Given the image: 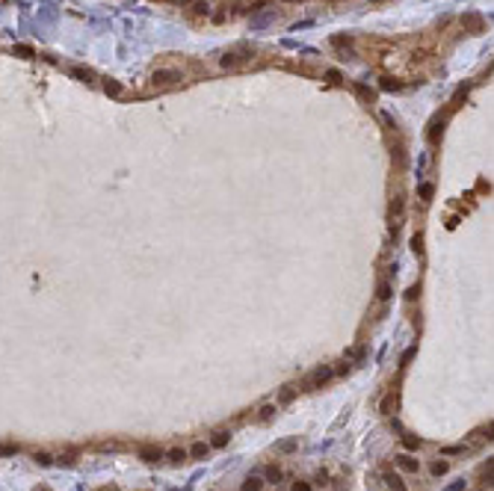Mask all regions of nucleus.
Listing matches in <instances>:
<instances>
[{"label":"nucleus","mask_w":494,"mask_h":491,"mask_svg":"<svg viewBox=\"0 0 494 491\" xmlns=\"http://www.w3.org/2000/svg\"><path fill=\"white\" fill-rule=\"evenodd\" d=\"M352 89H355V95H358V98H364V101H367V104H370V101H373V92H370V89H367V86H364V83H355V86H352Z\"/></svg>","instance_id":"obj_24"},{"label":"nucleus","mask_w":494,"mask_h":491,"mask_svg":"<svg viewBox=\"0 0 494 491\" xmlns=\"http://www.w3.org/2000/svg\"><path fill=\"white\" fill-rule=\"evenodd\" d=\"M323 77H326V80H329L332 86H341V83H343V77H341V71H335V68H329V71H326Z\"/></svg>","instance_id":"obj_25"},{"label":"nucleus","mask_w":494,"mask_h":491,"mask_svg":"<svg viewBox=\"0 0 494 491\" xmlns=\"http://www.w3.org/2000/svg\"><path fill=\"white\" fill-rule=\"evenodd\" d=\"M444 124H447V115H435L432 124H429V142H438V136L444 133Z\"/></svg>","instance_id":"obj_6"},{"label":"nucleus","mask_w":494,"mask_h":491,"mask_svg":"<svg viewBox=\"0 0 494 491\" xmlns=\"http://www.w3.org/2000/svg\"><path fill=\"white\" fill-rule=\"evenodd\" d=\"M0 453H3V456H12V453H18V444H3Z\"/></svg>","instance_id":"obj_34"},{"label":"nucleus","mask_w":494,"mask_h":491,"mask_svg":"<svg viewBox=\"0 0 494 491\" xmlns=\"http://www.w3.org/2000/svg\"><path fill=\"white\" fill-rule=\"evenodd\" d=\"M403 444H406V450H420V438H415V435H403Z\"/></svg>","instance_id":"obj_26"},{"label":"nucleus","mask_w":494,"mask_h":491,"mask_svg":"<svg viewBox=\"0 0 494 491\" xmlns=\"http://www.w3.org/2000/svg\"><path fill=\"white\" fill-rule=\"evenodd\" d=\"M418 195H420V201H432V195H435V184H432V181L420 184V187H418Z\"/></svg>","instance_id":"obj_18"},{"label":"nucleus","mask_w":494,"mask_h":491,"mask_svg":"<svg viewBox=\"0 0 494 491\" xmlns=\"http://www.w3.org/2000/svg\"><path fill=\"white\" fill-rule=\"evenodd\" d=\"M104 491H115V489H104Z\"/></svg>","instance_id":"obj_41"},{"label":"nucleus","mask_w":494,"mask_h":491,"mask_svg":"<svg viewBox=\"0 0 494 491\" xmlns=\"http://www.w3.org/2000/svg\"><path fill=\"white\" fill-rule=\"evenodd\" d=\"M207 453H210V447H207L204 441L192 444V450H190V456H192V459H207Z\"/></svg>","instance_id":"obj_19"},{"label":"nucleus","mask_w":494,"mask_h":491,"mask_svg":"<svg viewBox=\"0 0 494 491\" xmlns=\"http://www.w3.org/2000/svg\"><path fill=\"white\" fill-rule=\"evenodd\" d=\"M397 465H400L406 474H418V471H420V462H418V459H412V456H400V459H397Z\"/></svg>","instance_id":"obj_9"},{"label":"nucleus","mask_w":494,"mask_h":491,"mask_svg":"<svg viewBox=\"0 0 494 491\" xmlns=\"http://www.w3.org/2000/svg\"><path fill=\"white\" fill-rule=\"evenodd\" d=\"M261 489H264V477H258V474H249L243 480V491H261Z\"/></svg>","instance_id":"obj_14"},{"label":"nucleus","mask_w":494,"mask_h":491,"mask_svg":"<svg viewBox=\"0 0 494 491\" xmlns=\"http://www.w3.org/2000/svg\"><path fill=\"white\" fill-rule=\"evenodd\" d=\"M166 453L160 450V447H139V459L142 462H148V465H154V462H160Z\"/></svg>","instance_id":"obj_5"},{"label":"nucleus","mask_w":494,"mask_h":491,"mask_svg":"<svg viewBox=\"0 0 494 491\" xmlns=\"http://www.w3.org/2000/svg\"><path fill=\"white\" fill-rule=\"evenodd\" d=\"M166 459H169L172 465H181V462H187V450L175 447V450H169V453H166Z\"/></svg>","instance_id":"obj_20"},{"label":"nucleus","mask_w":494,"mask_h":491,"mask_svg":"<svg viewBox=\"0 0 494 491\" xmlns=\"http://www.w3.org/2000/svg\"><path fill=\"white\" fill-rule=\"evenodd\" d=\"M68 77H74V80H80V83H95L92 68H83V65H68Z\"/></svg>","instance_id":"obj_4"},{"label":"nucleus","mask_w":494,"mask_h":491,"mask_svg":"<svg viewBox=\"0 0 494 491\" xmlns=\"http://www.w3.org/2000/svg\"><path fill=\"white\" fill-rule=\"evenodd\" d=\"M329 44H332V47H338V50L343 53V50H352L355 36H349V33H338V36H332V38H329Z\"/></svg>","instance_id":"obj_3"},{"label":"nucleus","mask_w":494,"mask_h":491,"mask_svg":"<svg viewBox=\"0 0 494 491\" xmlns=\"http://www.w3.org/2000/svg\"><path fill=\"white\" fill-rule=\"evenodd\" d=\"M394 296V287H391V281H379V287H376V299L379 302H388Z\"/></svg>","instance_id":"obj_15"},{"label":"nucleus","mask_w":494,"mask_h":491,"mask_svg":"<svg viewBox=\"0 0 494 491\" xmlns=\"http://www.w3.org/2000/svg\"><path fill=\"white\" fill-rule=\"evenodd\" d=\"M370 3H385V0H370Z\"/></svg>","instance_id":"obj_40"},{"label":"nucleus","mask_w":494,"mask_h":491,"mask_svg":"<svg viewBox=\"0 0 494 491\" xmlns=\"http://www.w3.org/2000/svg\"><path fill=\"white\" fill-rule=\"evenodd\" d=\"M382 89H385V92H400L403 83H400V80H391V77H382Z\"/></svg>","instance_id":"obj_23"},{"label":"nucleus","mask_w":494,"mask_h":491,"mask_svg":"<svg viewBox=\"0 0 494 491\" xmlns=\"http://www.w3.org/2000/svg\"><path fill=\"white\" fill-rule=\"evenodd\" d=\"M296 444H299L296 438H284V441H278V444H275V450H278V453H293V450H296Z\"/></svg>","instance_id":"obj_21"},{"label":"nucleus","mask_w":494,"mask_h":491,"mask_svg":"<svg viewBox=\"0 0 494 491\" xmlns=\"http://www.w3.org/2000/svg\"><path fill=\"white\" fill-rule=\"evenodd\" d=\"M412 252H415V255H423V234H415V237H412Z\"/></svg>","instance_id":"obj_28"},{"label":"nucleus","mask_w":494,"mask_h":491,"mask_svg":"<svg viewBox=\"0 0 494 491\" xmlns=\"http://www.w3.org/2000/svg\"><path fill=\"white\" fill-rule=\"evenodd\" d=\"M192 12L195 15H210V3L207 0H192Z\"/></svg>","instance_id":"obj_22"},{"label":"nucleus","mask_w":494,"mask_h":491,"mask_svg":"<svg viewBox=\"0 0 494 491\" xmlns=\"http://www.w3.org/2000/svg\"><path fill=\"white\" fill-rule=\"evenodd\" d=\"M36 491H50V489H44V486H38V489H36Z\"/></svg>","instance_id":"obj_39"},{"label":"nucleus","mask_w":494,"mask_h":491,"mask_svg":"<svg viewBox=\"0 0 494 491\" xmlns=\"http://www.w3.org/2000/svg\"><path fill=\"white\" fill-rule=\"evenodd\" d=\"M459 453H465V447H444L441 450V456H459Z\"/></svg>","instance_id":"obj_33"},{"label":"nucleus","mask_w":494,"mask_h":491,"mask_svg":"<svg viewBox=\"0 0 494 491\" xmlns=\"http://www.w3.org/2000/svg\"><path fill=\"white\" fill-rule=\"evenodd\" d=\"M332 373H335V376H346V373H349V364H346V361H341L338 367H332Z\"/></svg>","instance_id":"obj_32"},{"label":"nucleus","mask_w":494,"mask_h":491,"mask_svg":"<svg viewBox=\"0 0 494 491\" xmlns=\"http://www.w3.org/2000/svg\"><path fill=\"white\" fill-rule=\"evenodd\" d=\"M293 491H311V483H305V480H299V483H293Z\"/></svg>","instance_id":"obj_36"},{"label":"nucleus","mask_w":494,"mask_h":491,"mask_svg":"<svg viewBox=\"0 0 494 491\" xmlns=\"http://www.w3.org/2000/svg\"><path fill=\"white\" fill-rule=\"evenodd\" d=\"M33 459H36L38 465H44V468H47V465H53V456H50V453H36Z\"/></svg>","instance_id":"obj_31"},{"label":"nucleus","mask_w":494,"mask_h":491,"mask_svg":"<svg viewBox=\"0 0 494 491\" xmlns=\"http://www.w3.org/2000/svg\"><path fill=\"white\" fill-rule=\"evenodd\" d=\"M104 92H107L110 98H121V95H124V86H121L118 80L110 77V80H104Z\"/></svg>","instance_id":"obj_8"},{"label":"nucleus","mask_w":494,"mask_h":491,"mask_svg":"<svg viewBox=\"0 0 494 491\" xmlns=\"http://www.w3.org/2000/svg\"><path fill=\"white\" fill-rule=\"evenodd\" d=\"M284 3H293V0H284Z\"/></svg>","instance_id":"obj_42"},{"label":"nucleus","mask_w":494,"mask_h":491,"mask_svg":"<svg viewBox=\"0 0 494 491\" xmlns=\"http://www.w3.org/2000/svg\"><path fill=\"white\" fill-rule=\"evenodd\" d=\"M264 477H266V480H269V483H278V480H281V471H278V468H275V465H269V468H266V471H264Z\"/></svg>","instance_id":"obj_29"},{"label":"nucleus","mask_w":494,"mask_h":491,"mask_svg":"<svg viewBox=\"0 0 494 491\" xmlns=\"http://www.w3.org/2000/svg\"><path fill=\"white\" fill-rule=\"evenodd\" d=\"M385 483H388L391 491H406V483L400 480V474H391V471H388V474H385Z\"/></svg>","instance_id":"obj_17"},{"label":"nucleus","mask_w":494,"mask_h":491,"mask_svg":"<svg viewBox=\"0 0 494 491\" xmlns=\"http://www.w3.org/2000/svg\"><path fill=\"white\" fill-rule=\"evenodd\" d=\"M296 394H299V388H296V385H284V388H281V394H278V403H281V406H287V403H293V400H296Z\"/></svg>","instance_id":"obj_11"},{"label":"nucleus","mask_w":494,"mask_h":491,"mask_svg":"<svg viewBox=\"0 0 494 491\" xmlns=\"http://www.w3.org/2000/svg\"><path fill=\"white\" fill-rule=\"evenodd\" d=\"M382 415H394V409H397V397H394V391H388L385 397H382Z\"/></svg>","instance_id":"obj_16"},{"label":"nucleus","mask_w":494,"mask_h":491,"mask_svg":"<svg viewBox=\"0 0 494 491\" xmlns=\"http://www.w3.org/2000/svg\"><path fill=\"white\" fill-rule=\"evenodd\" d=\"M364 358H367V346H352V349L343 352V361H346V364H358V361H364Z\"/></svg>","instance_id":"obj_7"},{"label":"nucleus","mask_w":494,"mask_h":491,"mask_svg":"<svg viewBox=\"0 0 494 491\" xmlns=\"http://www.w3.org/2000/svg\"><path fill=\"white\" fill-rule=\"evenodd\" d=\"M243 59H246V56H240V50H231V53H225L219 62H222V68H237Z\"/></svg>","instance_id":"obj_10"},{"label":"nucleus","mask_w":494,"mask_h":491,"mask_svg":"<svg viewBox=\"0 0 494 491\" xmlns=\"http://www.w3.org/2000/svg\"><path fill=\"white\" fill-rule=\"evenodd\" d=\"M151 80H154V86H178L184 77H181V71H175V68H157V71L151 74Z\"/></svg>","instance_id":"obj_2"},{"label":"nucleus","mask_w":494,"mask_h":491,"mask_svg":"<svg viewBox=\"0 0 494 491\" xmlns=\"http://www.w3.org/2000/svg\"><path fill=\"white\" fill-rule=\"evenodd\" d=\"M178 3H181V6H187V3H192V0H178Z\"/></svg>","instance_id":"obj_38"},{"label":"nucleus","mask_w":494,"mask_h":491,"mask_svg":"<svg viewBox=\"0 0 494 491\" xmlns=\"http://www.w3.org/2000/svg\"><path fill=\"white\" fill-rule=\"evenodd\" d=\"M429 471H432V477H444V474L450 471V465H447V462H432Z\"/></svg>","instance_id":"obj_27"},{"label":"nucleus","mask_w":494,"mask_h":491,"mask_svg":"<svg viewBox=\"0 0 494 491\" xmlns=\"http://www.w3.org/2000/svg\"><path fill=\"white\" fill-rule=\"evenodd\" d=\"M332 379H335L332 367H329V364H320V367H314V370L305 376V382H302V391H317V388H326Z\"/></svg>","instance_id":"obj_1"},{"label":"nucleus","mask_w":494,"mask_h":491,"mask_svg":"<svg viewBox=\"0 0 494 491\" xmlns=\"http://www.w3.org/2000/svg\"><path fill=\"white\" fill-rule=\"evenodd\" d=\"M275 412H278V406L266 403V406H261V409H258V420H261V423H269V420L275 417Z\"/></svg>","instance_id":"obj_12"},{"label":"nucleus","mask_w":494,"mask_h":491,"mask_svg":"<svg viewBox=\"0 0 494 491\" xmlns=\"http://www.w3.org/2000/svg\"><path fill=\"white\" fill-rule=\"evenodd\" d=\"M228 441H231V432L228 429H216L213 438H210V447H228Z\"/></svg>","instance_id":"obj_13"},{"label":"nucleus","mask_w":494,"mask_h":491,"mask_svg":"<svg viewBox=\"0 0 494 491\" xmlns=\"http://www.w3.org/2000/svg\"><path fill=\"white\" fill-rule=\"evenodd\" d=\"M15 53H18V56H24V59H33V56H36V50H33V47H27V44H18V47H15Z\"/></svg>","instance_id":"obj_30"},{"label":"nucleus","mask_w":494,"mask_h":491,"mask_svg":"<svg viewBox=\"0 0 494 491\" xmlns=\"http://www.w3.org/2000/svg\"><path fill=\"white\" fill-rule=\"evenodd\" d=\"M465 486H468V483H465V480H456V483H453V486H450V489H444V491H465Z\"/></svg>","instance_id":"obj_37"},{"label":"nucleus","mask_w":494,"mask_h":491,"mask_svg":"<svg viewBox=\"0 0 494 491\" xmlns=\"http://www.w3.org/2000/svg\"><path fill=\"white\" fill-rule=\"evenodd\" d=\"M415 352H418V349H415V346H412V349H406V355H403V364H400V367H406V364H409V361H412V358H415Z\"/></svg>","instance_id":"obj_35"}]
</instances>
